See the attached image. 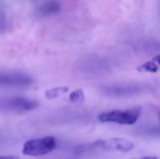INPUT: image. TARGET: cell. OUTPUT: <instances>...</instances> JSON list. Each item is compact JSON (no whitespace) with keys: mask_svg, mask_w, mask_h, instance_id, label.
Here are the masks:
<instances>
[{"mask_svg":"<svg viewBox=\"0 0 160 159\" xmlns=\"http://www.w3.org/2000/svg\"><path fill=\"white\" fill-rule=\"evenodd\" d=\"M142 113L141 107H134L128 110H114L104 112L98 115V120L102 123H112L131 126L137 123Z\"/></svg>","mask_w":160,"mask_h":159,"instance_id":"cell-1","label":"cell"},{"mask_svg":"<svg viewBox=\"0 0 160 159\" xmlns=\"http://www.w3.org/2000/svg\"><path fill=\"white\" fill-rule=\"evenodd\" d=\"M56 148V140L52 136H45L27 141L22 146V155L27 157H41L50 154Z\"/></svg>","mask_w":160,"mask_h":159,"instance_id":"cell-2","label":"cell"},{"mask_svg":"<svg viewBox=\"0 0 160 159\" xmlns=\"http://www.w3.org/2000/svg\"><path fill=\"white\" fill-rule=\"evenodd\" d=\"M38 107L36 100L22 97H1L0 112H26L35 110Z\"/></svg>","mask_w":160,"mask_h":159,"instance_id":"cell-3","label":"cell"},{"mask_svg":"<svg viewBox=\"0 0 160 159\" xmlns=\"http://www.w3.org/2000/svg\"><path fill=\"white\" fill-rule=\"evenodd\" d=\"M93 146L96 148H100L101 150L105 151H117L123 153H128L135 147L133 142L124 138L98 140L93 142Z\"/></svg>","mask_w":160,"mask_h":159,"instance_id":"cell-4","label":"cell"},{"mask_svg":"<svg viewBox=\"0 0 160 159\" xmlns=\"http://www.w3.org/2000/svg\"><path fill=\"white\" fill-rule=\"evenodd\" d=\"M33 83V79L25 74L10 72L0 74V86H11L24 88Z\"/></svg>","mask_w":160,"mask_h":159,"instance_id":"cell-5","label":"cell"},{"mask_svg":"<svg viewBox=\"0 0 160 159\" xmlns=\"http://www.w3.org/2000/svg\"><path fill=\"white\" fill-rule=\"evenodd\" d=\"M140 90V87L138 85H112V86H106L104 88V92L111 97H129L134 94H137Z\"/></svg>","mask_w":160,"mask_h":159,"instance_id":"cell-6","label":"cell"},{"mask_svg":"<svg viewBox=\"0 0 160 159\" xmlns=\"http://www.w3.org/2000/svg\"><path fill=\"white\" fill-rule=\"evenodd\" d=\"M160 64V56L157 55L150 61L143 63L142 65L137 67V70L141 72H148V73H156L158 71Z\"/></svg>","mask_w":160,"mask_h":159,"instance_id":"cell-7","label":"cell"},{"mask_svg":"<svg viewBox=\"0 0 160 159\" xmlns=\"http://www.w3.org/2000/svg\"><path fill=\"white\" fill-rule=\"evenodd\" d=\"M69 91V88L67 86H61V87H55V88H52L49 90H46L44 93V96L46 98L48 99H53V98H57L59 97L61 95L66 94Z\"/></svg>","mask_w":160,"mask_h":159,"instance_id":"cell-8","label":"cell"},{"mask_svg":"<svg viewBox=\"0 0 160 159\" xmlns=\"http://www.w3.org/2000/svg\"><path fill=\"white\" fill-rule=\"evenodd\" d=\"M84 99H85L84 94H83L82 90H81V89L74 90L69 94V101L72 103L81 104L84 101Z\"/></svg>","mask_w":160,"mask_h":159,"instance_id":"cell-9","label":"cell"},{"mask_svg":"<svg viewBox=\"0 0 160 159\" xmlns=\"http://www.w3.org/2000/svg\"><path fill=\"white\" fill-rule=\"evenodd\" d=\"M60 9V5L56 1H49L42 7V11L44 13H55Z\"/></svg>","mask_w":160,"mask_h":159,"instance_id":"cell-10","label":"cell"},{"mask_svg":"<svg viewBox=\"0 0 160 159\" xmlns=\"http://www.w3.org/2000/svg\"><path fill=\"white\" fill-rule=\"evenodd\" d=\"M0 159H20L17 156H0Z\"/></svg>","mask_w":160,"mask_h":159,"instance_id":"cell-11","label":"cell"},{"mask_svg":"<svg viewBox=\"0 0 160 159\" xmlns=\"http://www.w3.org/2000/svg\"><path fill=\"white\" fill-rule=\"evenodd\" d=\"M136 159H158V157H155V156H147V157H142Z\"/></svg>","mask_w":160,"mask_h":159,"instance_id":"cell-12","label":"cell"}]
</instances>
